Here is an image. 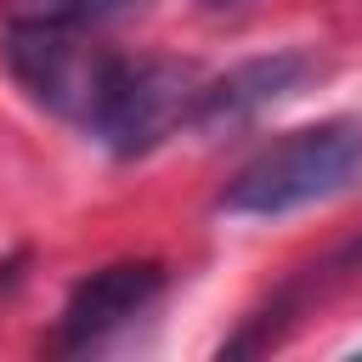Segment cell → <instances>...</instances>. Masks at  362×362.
Here are the masks:
<instances>
[{"label": "cell", "mask_w": 362, "mask_h": 362, "mask_svg": "<svg viewBox=\"0 0 362 362\" xmlns=\"http://www.w3.org/2000/svg\"><path fill=\"white\" fill-rule=\"evenodd\" d=\"M356 181H362V119H322L260 147L221 187L215 204L221 215H238V221H277L305 204L339 198Z\"/></svg>", "instance_id": "cell-1"}, {"label": "cell", "mask_w": 362, "mask_h": 362, "mask_svg": "<svg viewBox=\"0 0 362 362\" xmlns=\"http://www.w3.org/2000/svg\"><path fill=\"white\" fill-rule=\"evenodd\" d=\"M198 85L204 79H198L192 62H175V57H119L113 51V62H107V74L96 85V102H90L79 130L90 141H102L107 153H119V158L153 153L158 141L187 130Z\"/></svg>", "instance_id": "cell-2"}, {"label": "cell", "mask_w": 362, "mask_h": 362, "mask_svg": "<svg viewBox=\"0 0 362 362\" xmlns=\"http://www.w3.org/2000/svg\"><path fill=\"white\" fill-rule=\"evenodd\" d=\"M158 294H164V266L158 260H113V266H96L62 300L57 328H51V351H96V345H107Z\"/></svg>", "instance_id": "cell-3"}, {"label": "cell", "mask_w": 362, "mask_h": 362, "mask_svg": "<svg viewBox=\"0 0 362 362\" xmlns=\"http://www.w3.org/2000/svg\"><path fill=\"white\" fill-rule=\"evenodd\" d=\"M317 57L305 51H272V57H249L238 68H226L221 79H204L198 96H192V113H187V130L192 136H232L243 124H255L266 107L288 102L294 90H305L317 79Z\"/></svg>", "instance_id": "cell-4"}, {"label": "cell", "mask_w": 362, "mask_h": 362, "mask_svg": "<svg viewBox=\"0 0 362 362\" xmlns=\"http://www.w3.org/2000/svg\"><path fill=\"white\" fill-rule=\"evenodd\" d=\"M356 272H362V232H356L351 243H339L334 255H322L317 266H305V272H300V277H294L288 288H277V300H272V305H266V311L255 317V328H249L243 339H232L226 351H260V334H266V322H272V317L294 322V311H300L305 300H317L322 288H334L339 277H356Z\"/></svg>", "instance_id": "cell-5"}, {"label": "cell", "mask_w": 362, "mask_h": 362, "mask_svg": "<svg viewBox=\"0 0 362 362\" xmlns=\"http://www.w3.org/2000/svg\"><path fill=\"white\" fill-rule=\"evenodd\" d=\"M141 0H6V23H45V28H96L107 17H124Z\"/></svg>", "instance_id": "cell-6"}]
</instances>
